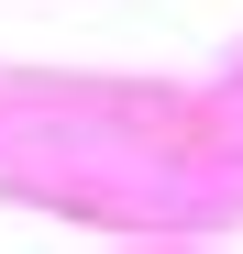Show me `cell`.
Segmentation results:
<instances>
[]
</instances>
